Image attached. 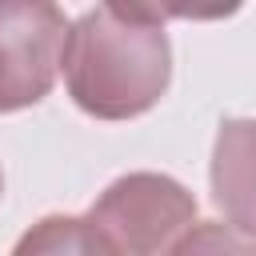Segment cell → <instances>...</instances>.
Segmentation results:
<instances>
[{
	"instance_id": "cell-1",
	"label": "cell",
	"mask_w": 256,
	"mask_h": 256,
	"mask_svg": "<svg viewBox=\"0 0 256 256\" xmlns=\"http://www.w3.org/2000/svg\"><path fill=\"white\" fill-rule=\"evenodd\" d=\"M64 84L80 112L132 120L160 104L172 80L164 12L144 4H96L68 24Z\"/></svg>"
},
{
	"instance_id": "cell-2",
	"label": "cell",
	"mask_w": 256,
	"mask_h": 256,
	"mask_svg": "<svg viewBox=\"0 0 256 256\" xmlns=\"http://www.w3.org/2000/svg\"><path fill=\"white\" fill-rule=\"evenodd\" d=\"M88 220L124 256H164L196 224V196L164 172H128L96 196Z\"/></svg>"
},
{
	"instance_id": "cell-3",
	"label": "cell",
	"mask_w": 256,
	"mask_h": 256,
	"mask_svg": "<svg viewBox=\"0 0 256 256\" xmlns=\"http://www.w3.org/2000/svg\"><path fill=\"white\" fill-rule=\"evenodd\" d=\"M68 16L48 0H0V112L40 104L60 72Z\"/></svg>"
},
{
	"instance_id": "cell-4",
	"label": "cell",
	"mask_w": 256,
	"mask_h": 256,
	"mask_svg": "<svg viewBox=\"0 0 256 256\" xmlns=\"http://www.w3.org/2000/svg\"><path fill=\"white\" fill-rule=\"evenodd\" d=\"M212 204L240 236H256V120H224L212 144Z\"/></svg>"
},
{
	"instance_id": "cell-5",
	"label": "cell",
	"mask_w": 256,
	"mask_h": 256,
	"mask_svg": "<svg viewBox=\"0 0 256 256\" xmlns=\"http://www.w3.org/2000/svg\"><path fill=\"white\" fill-rule=\"evenodd\" d=\"M12 256H124L88 216H44L12 248Z\"/></svg>"
},
{
	"instance_id": "cell-6",
	"label": "cell",
	"mask_w": 256,
	"mask_h": 256,
	"mask_svg": "<svg viewBox=\"0 0 256 256\" xmlns=\"http://www.w3.org/2000/svg\"><path fill=\"white\" fill-rule=\"evenodd\" d=\"M164 256H256V248L220 220H196Z\"/></svg>"
},
{
	"instance_id": "cell-7",
	"label": "cell",
	"mask_w": 256,
	"mask_h": 256,
	"mask_svg": "<svg viewBox=\"0 0 256 256\" xmlns=\"http://www.w3.org/2000/svg\"><path fill=\"white\" fill-rule=\"evenodd\" d=\"M0 192H4V176H0Z\"/></svg>"
}]
</instances>
